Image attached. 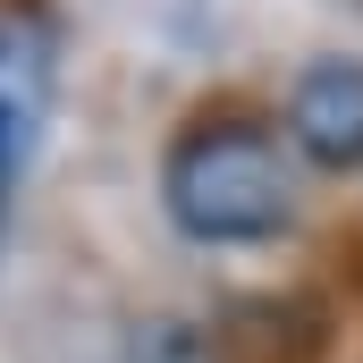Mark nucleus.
Masks as SVG:
<instances>
[{"mask_svg":"<svg viewBox=\"0 0 363 363\" xmlns=\"http://www.w3.org/2000/svg\"><path fill=\"white\" fill-rule=\"evenodd\" d=\"M9 152H17V118H9V101H0V169H9Z\"/></svg>","mask_w":363,"mask_h":363,"instance_id":"4","label":"nucleus"},{"mask_svg":"<svg viewBox=\"0 0 363 363\" xmlns=\"http://www.w3.org/2000/svg\"><path fill=\"white\" fill-rule=\"evenodd\" d=\"M161 203L194 245H262L296 220V169L271 127L220 118L169 144L161 161Z\"/></svg>","mask_w":363,"mask_h":363,"instance_id":"1","label":"nucleus"},{"mask_svg":"<svg viewBox=\"0 0 363 363\" xmlns=\"http://www.w3.org/2000/svg\"><path fill=\"white\" fill-rule=\"evenodd\" d=\"M287 144L321 169H363V60H321L296 77Z\"/></svg>","mask_w":363,"mask_h":363,"instance_id":"2","label":"nucleus"},{"mask_svg":"<svg viewBox=\"0 0 363 363\" xmlns=\"http://www.w3.org/2000/svg\"><path fill=\"white\" fill-rule=\"evenodd\" d=\"M135 363H211V347H203L194 330H178V321H152V330L135 338Z\"/></svg>","mask_w":363,"mask_h":363,"instance_id":"3","label":"nucleus"}]
</instances>
